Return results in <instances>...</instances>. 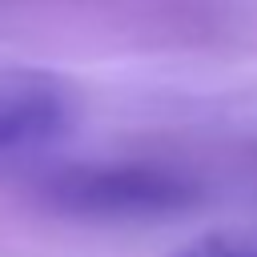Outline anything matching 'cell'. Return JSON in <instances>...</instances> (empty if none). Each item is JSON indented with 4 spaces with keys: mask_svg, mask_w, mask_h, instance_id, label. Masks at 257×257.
<instances>
[{
    "mask_svg": "<svg viewBox=\"0 0 257 257\" xmlns=\"http://www.w3.org/2000/svg\"><path fill=\"white\" fill-rule=\"evenodd\" d=\"M173 257H257V229H225L205 233Z\"/></svg>",
    "mask_w": 257,
    "mask_h": 257,
    "instance_id": "3957f363",
    "label": "cell"
},
{
    "mask_svg": "<svg viewBox=\"0 0 257 257\" xmlns=\"http://www.w3.org/2000/svg\"><path fill=\"white\" fill-rule=\"evenodd\" d=\"M76 124V96L48 72L0 76V165L52 149Z\"/></svg>",
    "mask_w": 257,
    "mask_h": 257,
    "instance_id": "7a4b0ae2",
    "label": "cell"
},
{
    "mask_svg": "<svg viewBox=\"0 0 257 257\" xmlns=\"http://www.w3.org/2000/svg\"><path fill=\"white\" fill-rule=\"evenodd\" d=\"M40 201L80 221H161L193 209L201 185L165 165H72L40 185Z\"/></svg>",
    "mask_w": 257,
    "mask_h": 257,
    "instance_id": "6da1fadb",
    "label": "cell"
}]
</instances>
